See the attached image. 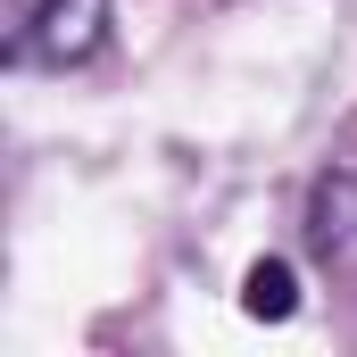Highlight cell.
<instances>
[{
	"instance_id": "1",
	"label": "cell",
	"mask_w": 357,
	"mask_h": 357,
	"mask_svg": "<svg viewBox=\"0 0 357 357\" xmlns=\"http://www.w3.org/2000/svg\"><path fill=\"white\" fill-rule=\"evenodd\" d=\"M108 25H116V0H33L17 17V33H8V67L67 75L108 42Z\"/></svg>"
},
{
	"instance_id": "2",
	"label": "cell",
	"mask_w": 357,
	"mask_h": 357,
	"mask_svg": "<svg viewBox=\"0 0 357 357\" xmlns=\"http://www.w3.org/2000/svg\"><path fill=\"white\" fill-rule=\"evenodd\" d=\"M307 250H316L333 274L357 266V175L349 167L316 183V199H307Z\"/></svg>"
},
{
	"instance_id": "3",
	"label": "cell",
	"mask_w": 357,
	"mask_h": 357,
	"mask_svg": "<svg viewBox=\"0 0 357 357\" xmlns=\"http://www.w3.org/2000/svg\"><path fill=\"white\" fill-rule=\"evenodd\" d=\"M241 307H250V316H266V324H282V316L299 307V274H291V258L250 266V282H241Z\"/></svg>"
}]
</instances>
